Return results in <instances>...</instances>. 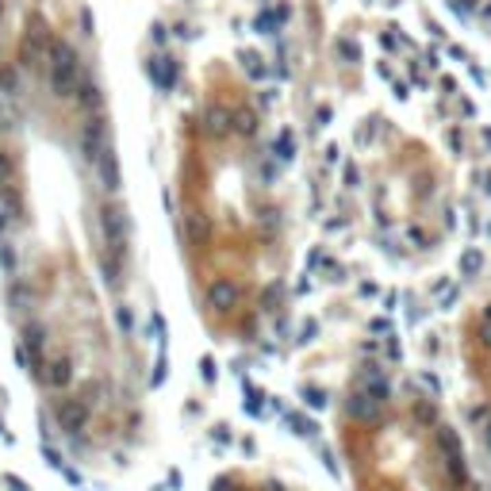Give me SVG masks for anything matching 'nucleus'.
Masks as SVG:
<instances>
[{
	"label": "nucleus",
	"instance_id": "obj_3",
	"mask_svg": "<svg viewBox=\"0 0 491 491\" xmlns=\"http://www.w3.org/2000/svg\"><path fill=\"white\" fill-rule=\"evenodd\" d=\"M330 445L349 491H488L445 399L388 361L346 373L330 403Z\"/></svg>",
	"mask_w": 491,
	"mask_h": 491
},
{
	"label": "nucleus",
	"instance_id": "obj_2",
	"mask_svg": "<svg viewBox=\"0 0 491 491\" xmlns=\"http://www.w3.org/2000/svg\"><path fill=\"white\" fill-rule=\"evenodd\" d=\"M165 207L203 338L219 349L261 346L292 303L299 207L284 142L246 77L215 73L181 112Z\"/></svg>",
	"mask_w": 491,
	"mask_h": 491
},
{
	"label": "nucleus",
	"instance_id": "obj_4",
	"mask_svg": "<svg viewBox=\"0 0 491 491\" xmlns=\"http://www.w3.org/2000/svg\"><path fill=\"white\" fill-rule=\"evenodd\" d=\"M361 188L368 200V223L392 253L418 265L449 242L453 203L438 154L414 142L403 150L365 154Z\"/></svg>",
	"mask_w": 491,
	"mask_h": 491
},
{
	"label": "nucleus",
	"instance_id": "obj_1",
	"mask_svg": "<svg viewBox=\"0 0 491 491\" xmlns=\"http://www.w3.org/2000/svg\"><path fill=\"white\" fill-rule=\"evenodd\" d=\"M92 16L0 0V315L50 445L119 476L154 442V303Z\"/></svg>",
	"mask_w": 491,
	"mask_h": 491
},
{
	"label": "nucleus",
	"instance_id": "obj_6",
	"mask_svg": "<svg viewBox=\"0 0 491 491\" xmlns=\"http://www.w3.org/2000/svg\"><path fill=\"white\" fill-rule=\"evenodd\" d=\"M207 491H296L284 476L261 468V464H227L212 476Z\"/></svg>",
	"mask_w": 491,
	"mask_h": 491
},
{
	"label": "nucleus",
	"instance_id": "obj_5",
	"mask_svg": "<svg viewBox=\"0 0 491 491\" xmlns=\"http://www.w3.org/2000/svg\"><path fill=\"white\" fill-rule=\"evenodd\" d=\"M453 361L461 376V403L472 438L491 461V288L457 311L453 323Z\"/></svg>",
	"mask_w": 491,
	"mask_h": 491
}]
</instances>
